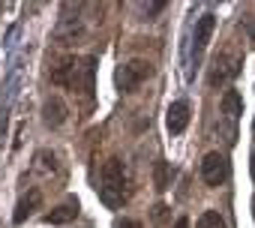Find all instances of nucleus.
I'll use <instances>...</instances> for the list:
<instances>
[{
  "mask_svg": "<svg viewBox=\"0 0 255 228\" xmlns=\"http://www.w3.org/2000/svg\"><path fill=\"white\" fill-rule=\"evenodd\" d=\"M126 198V168L120 159H108L99 174V201L111 210H117Z\"/></svg>",
  "mask_w": 255,
  "mask_h": 228,
  "instance_id": "nucleus-1",
  "label": "nucleus"
},
{
  "mask_svg": "<svg viewBox=\"0 0 255 228\" xmlns=\"http://www.w3.org/2000/svg\"><path fill=\"white\" fill-rule=\"evenodd\" d=\"M150 75H153V63L150 60H141V57H132V60H126L117 69V87L123 93H135Z\"/></svg>",
  "mask_w": 255,
  "mask_h": 228,
  "instance_id": "nucleus-2",
  "label": "nucleus"
},
{
  "mask_svg": "<svg viewBox=\"0 0 255 228\" xmlns=\"http://www.w3.org/2000/svg\"><path fill=\"white\" fill-rule=\"evenodd\" d=\"M240 66H243V57L234 54V51H219L213 57V69H210V87H222L228 81H234L240 75Z\"/></svg>",
  "mask_w": 255,
  "mask_h": 228,
  "instance_id": "nucleus-3",
  "label": "nucleus"
},
{
  "mask_svg": "<svg viewBox=\"0 0 255 228\" xmlns=\"http://www.w3.org/2000/svg\"><path fill=\"white\" fill-rule=\"evenodd\" d=\"M201 180H204L207 186H222V183L228 180V159H225V153L210 150V153L201 159Z\"/></svg>",
  "mask_w": 255,
  "mask_h": 228,
  "instance_id": "nucleus-4",
  "label": "nucleus"
},
{
  "mask_svg": "<svg viewBox=\"0 0 255 228\" xmlns=\"http://www.w3.org/2000/svg\"><path fill=\"white\" fill-rule=\"evenodd\" d=\"M213 30H216V15H213V12H204V15L195 21V33H192V63H201L204 48H207Z\"/></svg>",
  "mask_w": 255,
  "mask_h": 228,
  "instance_id": "nucleus-5",
  "label": "nucleus"
},
{
  "mask_svg": "<svg viewBox=\"0 0 255 228\" xmlns=\"http://www.w3.org/2000/svg\"><path fill=\"white\" fill-rule=\"evenodd\" d=\"M165 126L171 135H180L186 126H189V102L186 99H177L168 105V114H165Z\"/></svg>",
  "mask_w": 255,
  "mask_h": 228,
  "instance_id": "nucleus-6",
  "label": "nucleus"
},
{
  "mask_svg": "<svg viewBox=\"0 0 255 228\" xmlns=\"http://www.w3.org/2000/svg\"><path fill=\"white\" fill-rule=\"evenodd\" d=\"M66 117H69V108H66V102H63L60 96L45 99V105H42V120H45V126L57 129V126L66 123Z\"/></svg>",
  "mask_w": 255,
  "mask_h": 228,
  "instance_id": "nucleus-7",
  "label": "nucleus"
},
{
  "mask_svg": "<svg viewBox=\"0 0 255 228\" xmlns=\"http://www.w3.org/2000/svg\"><path fill=\"white\" fill-rule=\"evenodd\" d=\"M93 75H96V57H84L78 63V72H75V84L72 87H81V93L87 99H93Z\"/></svg>",
  "mask_w": 255,
  "mask_h": 228,
  "instance_id": "nucleus-8",
  "label": "nucleus"
},
{
  "mask_svg": "<svg viewBox=\"0 0 255 228\" xmlns=\"http://www.w3.org/2000/svg\"><path fill=\"white\" fill-rule=\"evenodd\" d=\"M81 33H84V27H81V18L78 15L75 18H60V24L54 30V39L60 45H72L75 39H81Z\"/></svg>",
  "mask_w": 255,
  "mask_h": 228,
  "instance_id": "nucleus-9",
  "label": "nucleus"
},
{
  "mask_svg": "<svg viewBox=\"0 0 255 228\" xmlns=\"http://www.w3.org/2000/svg\"><path fill=\"white\" fill-rule=\"evenodd\" d=\"M75 72H78V60L75 57H63L54 69H51V81L57 87H72L75 84Z\"/></svg>",
  "mask_w": 255,
  "mask_h": 228,
  "instance_id": "nucleus-10",
  "label": "nucleus"
},
{
  "mask_svg": "<svg viewBox=\"0 0 255 228\" xmlns=\"http://www.w3.org/2000/svg\"><path fill=\"white\" fill-rule=\"evenodd\" d=\"M39 204H42V192H39V189H30L27 195H21V198H18L15 213H12V222H15V225H21V222H24V219L39 207Z\"/></svg>",
  "mask_w": 255,
  "mask_h": 228,
  "instance_id": "nucleus-11",
  "label": "nucleus"
},
{
  "mask_svg": "<svg viewBox=\"0 0 255 228\" xmlns=\"http://www.w3.org/2000/svg\"><path fill=\"white\" fill-rule=\"evenodd\" d=\"M75 216H78V201H75V198H69L66 204H60V207L48 210V213L42 216V222H45V225H66V222H72Z\"/></svg>",
  "mask_w": 255,
  "mask_h": 228,
  "instance_id": "nucleus-12",
  "label": "nucleus"
},
{
  "mask_svg": "<svg viewBox=\"0 0 255 228\" xmlns=\"http://www.w3.org/2000/svg\"><path fill=\"white\" fill-rule=\"evenodd\" d=\"M222 111L228 114L231 120H237L240 114H243V96H240L237 90H225V93H222Z\"/></svg>",
  "mask_w": 255,
  "mask_h": 228,
  "instance_id": "nucleus-13",
  "label": "nucleus"
},
{
  "mask_svg": "<svg viewBox=\"0 0 255 228\" xmlns=\"http://www.w3.org/2000/svg\"><path fill=\"white\" fill-rule=\"evenodd\" d=\"M153 183H156V189H168L171 186V165L165 159H159L153 165Z\"/></svg>",
  "mask_w": 255,
  "mask_h": 228,
  "instance_id": "nucleus-14",
  "label": "nucleus"
},
{
  "mask_svg": "<svg viewBox=\"0 0 255 228\" xmlns=\"http://www.w3.org/2000/svg\"><path fill=\"white\" fill-rule=\"evenodd\" d=\"M195 228H225V219L219 210H204L195 222Z\"/></svg>",
  "mask_w": 255,
  "mask_h": 228,
  "instance_id": "nucleus-15",
  "label": "nucleus"
},
{
  "mask_svg": "<svg viewBox=\"0 0 255 228\" xmlns=\"http://www.w3.org/2000/svg\"><path fill=\"white\" fill-rule=\"evenodd\" d=\"M114 228H141V222L138 219H120V222H114Z\"/></svg>",
  "mask_w": 255,
  "mask_h": 228,
  "instance_id": "nucleus-16",
  "label": "nucleus"
},
{
  "mask_svg": "<svg viewBox=\"0 0 255 228\" xmlns=\"http://www.w3.org/2000/svg\"><path fill=\"white\" fill-rule=\"evenodd\" d=\"M144 9H147V15H156V12L165 9V3H150V6H144Z\"/></svg>",
  "mask_w": 255,
  "mask_h": 228,
  "instance_id": "nucleus-17",
  "label": "nucleus"
},
{
  "mask_svg": "<svg viewBox=\"0 0 255 228\" xmlns=\"http://www.w3.org/2000/svg\"><path fill=\"white\" fill-rule=\"evenodd\" d=\"M174 228H189V219H186V216H180V219L174 222Z\"/></svg>",
  "mask_w": 255,
  "mask_h": 228,
  "instance_id": "nucleus-18",
  "label": "nucleus"
},
{
  "mask_svg": "<svg viewBox=\"0 0 255 228\" xmlns=\"http://www.w3.org/2000/svg\"><path fill=\"white\" fill-rule=\"evenodd\" d=\"M249 168H252V177H255V150H252V165Z\"/></svg>",
  "mask_w": 255,
  "mask_h": 228,
  "instance_id": "nucleus-19",
  "label": "nucleus"
},
{
  "mask_svg": "<svg viewBox=\"0 0 255 228\" xmlns=\"http://www.w3.org/2000/svg\"><path fill=\"white\" fill-rule=\"evenodd\" d=\"M252 126H255V123H252Z\"/></svg>",
  "mask_w": 255,
  "mask_h": 228,
  "instance_id": "nucleus-20",
  "label": "nucleus"
}]
</instances>
